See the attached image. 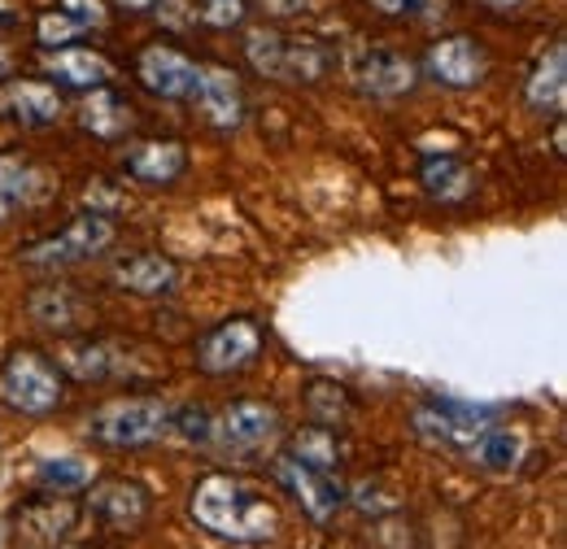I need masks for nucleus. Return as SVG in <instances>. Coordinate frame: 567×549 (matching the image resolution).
<instances>
[{
	"mask_svg": "<svg viewBox=\"0 0 567 549\" xmlns=\"http://www.w3.org/2000/svg\"><path fill=\"white\" fill-rule=\"evenodd\" d=\"M481 9H489V13H515V9H524V0H476Z\"/></svg>",
	"mask_w": 567,
	"mask_h": 549,
	"instance_id": "e433bc0d",
	"label": "nucleus"
},
{
	"mask_svg": "<svg viewBox=\"0 0 567 549\" xmlns=\"http://www.w3.org/2000/svg\"><path fill=\"white\" fill-rule=\"evenodd\" d=\"M424 74L441 87L467 92L489 74V58L472 35H445L424 53Z\"/></svg>",
	"mask_w": 567,
	"mask_h": 549,
	"instance_id": "f8f14e48",
	"label": "nucleus"
},
{
	"mask_svg": "<svg viewBox=\"0 0 567 549\" xmlns=\"http://www.w3.org/2000/svg\"><path fill=\"white\" fill-rule=\"evenodd\" d=\"M79 524V506L66 493H49V497H31L22 510H13V532L27 549H53L66 541Z\"/></svg>",
	"mask_w": 567,
	"mask_h": 549,
	"instance_id": "9b49d317",
	"label": "nucleus"
},
{
	"mask_svg": "<svg viewBox=\"0 0 567 549\" xmlns=\"http://www.w3.org/2000/svg\"><path fill=\"white\" fill-rule=\"evenodd\" d=\"M114 288L132 292V297H171L179 288V262L166 258V253H127L114 262Z\"/></svg>",
	"mask_w": 567,
	"mask_h": 549,
	"instance_id": "dca6fc26",
	"label": "nucleus"
},
{
	"mask_svg": "<svg viewBox=\"0 0 567 549\" xmlns=\"http://www.w3.org/2000/svg\"><path fill=\"white\" fill-rule=\"evenodd\" d=\"M193 9H197V22L227 31V27H240L245 22L249 0H193Z\"/></svg>",
	"mask_w": 567,
	"mask_h": 549,
	"instance_id": "c756f323",
	"label": "nucleus"
},
{
	"mask_svg": "<svg viewBox=\"0 0 567 549\" xmlns=\"http://www.w3.org/2000/svg\"><path fill=\"white\" fill-rule=\"evenodd\" d=\"M136 79H141L144 92L162 96V101H193L197 96V79H202V66L171 49V44H148L136 58Z\"/></svg>",
	"mask_w": 567,
	"mask_h": 549,
	"instance_id": "1a4fd4ad",
	"label": "nucleus"
},
{
	"mask_svg": "<svg viewBox=\"0 0 567 549\" xmlns=\"http://www.w3.org/2000/svg\"><path fill=\"white\" fill-rule=\"evenodd\" d=\"M262 344L267 336L254 319H227L197 341V366L206 375H236L262 358Z\"/></svg>",
	"mask_w": 567,
	"mask_h": 549,
	"instance_id": "423d86ee",
	"label": "nucleus"
},
{
	"mask_svg": "<svg viewBox=\"0 0 567 549\" xmlns=\"http://www.w3.org/2000/svg\"><path fill=\"white\" fill-rule=\"evenodd\" d=\"M245 58H249V66L258 70L262 79L284 83V66H288V35H284V31H271V27L249 31V35H245Z\"/></svg>",
	"mask_w": 567,
	"mask_h": 549,
	"instance_id": "a878e982",
	"label": "nucleus"
},
{
	"mask_svg": "<svg viewBox=\"0 0 567 549\" xmlns=\"http://www.w3.org/2000/svg\"><path fill=\"white\" fill-rule=\"evenodd\" d=\"M0 393L4 402L13 406L18 414H31V418H44L62 406L66 397V380L62 371L31 344H18L4 353L0 362Z\"/></svg>",
	"mask_w": 567,
	"mask_h": 549,
	"instance_id": "7ed1b4c3",
	"label": "nucleus"
},
{
	"mask_svg": "<svg viewBox=\"0 0 567 549\" xmlns=\"http://www.w3.org/2000/svg\"><path fill=\"white\" fill-rule=\"evenodd\" d=\"M0 74H9V53L0 49Z\"/></svg>",
	"mask_w": 567,
	"mask_h": 549,
	"instance_id": "ea45409f",
	"label": "nucleus"
},
{
	"mask_svg": "<svg viewBox=\"0 0 567 549\" xmlns=\"http://www.w3.org/2000/svg\"><path fill=\"white\" fill-rule=\"evenodd\" d=\"M58 9L79 22V31H87V27H105V4H101V0H58Z\"/></svg>",
	"mask_w": 567,
	"mask_h": 549,
	"instance_id": "473e14b6",
	"label": "nucleus"
},
{
	"mask_svg": "<svg viewBox=\"0 0 567 549\" xmlns=\"http://www.w3.org/2000/svg\"><path fill=\"white\" fill-rule=\"evenodd\" d=\"M114 4H118L123 13H148V9L157 4V0H114Z\"/></svg>",
	"mask_w": 567,
	"mask_h": 549,
	"instance_id": "4c0bfd02",
	"label": "nucleus"
},
{
	"mask_svg": "<svg viewBox=\"0 0 567 549\" xmlns=\"http://www.w3.org/2000/svg\"><path fill=\"white\" fill-rule=\"evenodd\" d=\"M564 123H559V127H555V157H564Z\"/></svg>",
	"mask_w": 567,
	"mask_h": 549,
	"instance_id": "58836bf2",
	"label": "nucleus"
},
{
	"mask_svg": "<svg viewBox=\"0 0 567 549\" xmlns=\"http://www.w3.org/2000/svg\"><path fill=\"white\" fill-rule=\"evenodd\" d=\"M202 114L210 118V127L218 132H236L245 123V92H240V79L236 70L227 66H202V79H197V96Z\"/></svg>",
	"mask_w": 567,
	"mask_h": 549,
	"instance_id": "f3484780",
	"label": "nucleus"
},
{
	"mask_svg": "<svg viewBox=\"0 0 567 549\" xmlns=\"http://www.w3.org/2000/svg\"><path fill=\"white\" fill-rule=\"evenodd\" d=\"M276 476H280L284 488L301 501V510H306L315 524H328V519L341 510V501H346V488H341V480H337L332 472L306 467V463H297V458H280Z\"/></svg>",
	"mask_w": 567,
	"mask_h": 549,
	"instance_id": "4468645a",
	"label": "nucleus"
},
{
	"mask_svg": "<svg viewBox=\"0 0 567 549\" xmlns=\"http://www.w3.org/2000/svg\"><path fill=\"white\" fill-rule=\"evenodd\" d=\"M83 510H87L101 528H110V532H136L144 519H148V510H153V497H148V488H144L141 480L110 476V480L92 484Z\"/></svg>",
	"mask_w": 567,
	"mask_h": 549,
	"instance_id": "6e6552de",
	"label": "nucleus"
},
{
	"mask_svg": "<svg viewBox=\"0 0 567 549\" xmlns=\"http://www.w3.org/2000/svg\"><path fill=\"white\" fill-rule=\"evenodd\" d=\"M375 13H384V18H406V13H420L424 9V0H367Z\"/></svg>",
	"mask_w": 567,
	"mask_h": 549,
	"instance_id": "f704fd0d",
	"label": "nucleus"
},
{
	"mask_svg": "<svg viewBox=\"0 0 567 549\" xmlns=\"http://www.w3.org/2000/svg\"><path fill=\"white\" fill-rule=\"evenodd\" d=\"M74 35H79V22L66 18L62 9H49V13H40V22H35V40H40L44 49H66V44H74Z\"/></svg>",
	"mask_w": 567,
	"mask_h": 549,
	"instance_id": "7c9ffc66",
	"label": "nucleus"
},
{
	"mask_svg": "<svg viewBox=\"0 0 567 549\" xmlns=\"http://www.w3.org/2000/svg\"><path fill=\"white\" fill-rule=\"evenodd\" d=\"M35 484H40L44 493H74V488L92 484V467H87L83 458H71V454L44 458V463L35 467Z\"/></svg>",
	"mask_w": 567,
	"mask_h": 549,
	"instance_id": "c85d7f7f",
	"label": "nucleus"
},
{
	"mask_svg": "<svg viewBox=\"0 0 567 549\" xmlns=\"http://www.w3.org/2000/svg\"><path fill=\"white\" fill-rule=\"evenodd\" d=\"M153 9H157V13H162L171 27H175V31L197 22V9H193V0H162V4H153Z\"/></svg>",
	"mask_w": 567,
	"mask_h": 549,
	"instance_id": "72a5a7b5",
	"label": "nucleus"
},
{
	"mask_svg": "<svg viewBox=\"0 0 567 549\" xmlns=\"http://www.w3.org/2000/svg\"><path fill=\"white\" fill-rule=\"evenodd\" d=\"M171 427L184 441H210V414L202 411V406H184L179 414H171Z\"/></svg>",
	"mask_w": 567,
	"mask_h": 549,
	"instance_id": "2f4dec72",
	"label": "nucleus"
},
{
	"mask_svg": "<svg viewBox=\"0 0 567 549\" xmlns=\"http://www.w3.org/2000/svg\"><path fill=\"white\" fill-rule=\"evenodd\" d=\"M44 188V175L22 153H0V222H9L22 206H31Z\"/></svg>",
	"mask_w": 567,
	"mask_h": 549,
	"instance_id": "5701e85b",
	"label": "nucleus"
},
{
	"mask_svg": "<svg viewBox=\"0 0 567 549\" xmlns=\"http://www.w3.org/2000/svg\"><path fill=\"white\" fill-rule=\"evenodd\" d=\"M188 170V148L179 139H136L123 153V175L144 188H166Z\"/></svg>",
	"mask_w": 567,
	"mask_h": 549,
	"instance_id": "2eb2a0df",
	"label": "nucleus"
},
{
	"mask_svg": "<svg viewBox=\"0 0 567 549\" xmlns=\"http://www.w3.org/2000/svg\"><path fill=\"white\" fill-rule=\"evenodd\" d=\"M415 432L427 436L432 445H445V449H472L489 432V411L454 402V397H432L415 414Z\"/></svg>",
	"mask_w": 567,
	"mask_h": 549,
	"instance_id": "0eeeda50",
	"label": "nucleus"
},
{
	"mask_svg": "<svg viewBox=\"0 0 567 549\" xmlns=\"http://www.w3.org/2000/svg\"><path fill=\"white\" fill-rule=\"evenodd\" d=\"M188 515L197 519V528H206L210 537L231 541V546H262L280 532V510L254 484L223 476V472L193 484Z\"/></svg>",
	"mask_w": 567,
	"mask_h": 549,
	"instance_id": "f257e3e1",
	"label": "nucleus"
},
{
	"mask_svg": "<svg viewBox=\"0 0 567 549\" xmlns=\"http://www.w3.org/2000/svg\"><path fill=\"white\" fill-rule=\"evenodd\" d=\"M49 79L53 87H71V92H96V87H110L114 83V66L92 53V49H79V44H66V49H49Z\"/></svg>",
	"mask_w": 567,
	"mask_h": 549,
	"instance_id": "aec40b11",
	"label": "nucleus"
},
{
	"mask_svg": "<svg viewBox=\"0 0 567 549\" xmlns=\"http://www.w3.org/2000/svg\"><path fill=\"white\" fill-rule=\"evenodd\" d=\"M288 458H297V463H306V467H319V472H332V467L341 463L337 432H332V427H319V423L301 427V432L292 436V454H288Z\"/></svg>",
	"mask_w": 567,
	"mask_h": 549,
	"instance_id": "bb28decb",
	"label": "nucleus"
},
{
	"mask_svg": "<svg viewBox=\"0 0 567 549\" xmlns=\"http://www.w3.org/2000/svg\"><path fill=\"white\" fill-rule=\"evenodd\" d=\"M31 319L35 323H44V328H53V332H74V328H83L87 319H92V305L66 288V283H44V288H35L31 292Z\"/></svg>",
	"mask_w": 567,
	"mask_h": 549,
	"instance_id": "4be33fe9",
	"label": "nucleus"
},
{
	"mask_svg": "<svg viewBox=\"0 0 567 549\" xmlns=\"http://www.w3.org/2000/svg\"><path fill=\"white\" fill-rule=\"evenodd\" d=\"M267 9L271 13H301V9H310V0H267Z\"/></svg>",
	"mask_w": 567,
	"mask_h": 549,
	"instance_id": "c9c22d12",
	"label": "nucleus"
},
{
	"mask_svg": "<svg viewBox=\"0 0 567 549\" xmlns=\"http://www.w3.org/2000/svg\"><path fill=\"white\" fill-rule=\"evenodd\" d=\"M354 83H358V92L371 96V101H398V96L415 92L420 66H415L406 53H371V58L358 62Z\"/></svg>",
	"mask_w": 567,
	"mask_h": 549,
	"instance_id": "a211bd4d",
	"label": "nucleus"
},
{
	"mask_svg": "<svg viewBox=\"0 0 567 549\" xmlns=\"http://www.w3.org/2000/svg\"><path fill=\"white\" fill-rule=\"evenodd\" d=\"M136 353H127V344L118 341H71L62 349V366L79 384H105V380H144L148 371L132 366Z\"/></svg>",
	"mask_w": 567,
	"mask_h": 549,
	"instance_id": "9d476101",
	"label": "nucleus"
},
{
	"mask_svg": "<svg viewBox=\"0 0 567 549\" xmlns=\"http://www.w3.org/2000/svg\"><path fill=\"white\" fill-rule=\"evenodd\" d=\"M564 101H567V44L555 40L537 66L524 83V105L533 114H550V118H564Z\"/></svg>",
	"mask_w": 567,
	"mask_h": 549,
	"instance_id": "6ab92c4d",
	"label": "nucleus"
},
{
	"mask_svg": "<svg viewBox=\"0 0 567 549\" xmlns=\"http://www.w3.org/2000/svg\"><path fill=\"white\" fill-rule=\"evenodd\" d=\"M519 454H524V436L511 432V427H489V432L472 445V458H476L481 467H489V472H511V467L519 463Z\"/></svg>",
	"mask_w": 567,
	"mask_h": 549,
	"instance_id": "cd10ccee",
	"label": "nucleus"
},
{
	"mask_svg": "<svg viewBox=\"0 0 567 549\" xmlns=\"http://www.w3.org/2000/svg\"><path fill=\"white\" fill-rule=\"evenodd\" d=\"M284 414L267 402H231L227 411L210 418V441L231 458H254L271 445H280Z\"/></svg>",
	"mask_w": 567,
	"mask_h": 549,
	"instance_id": "39448f33",
	"label": "nucleus"
},
{
	"mask_svg": "<svg viewBox=\"0 0 567 549\" xmlns=\"http://www.w3.org/2000/svg\"><path fill=\"white\" fill-rule=\"evenodd\" d=\"M0 118L13 127H49L62 118V96L44 79H4L0 83Z\"/></svg>",
	"mask_w": 567,
	"mask_h": 549,
	"instance_id": "ddd939ff",
	"label": "nucleus"
},
{
	"mask_svg": "<svg viewBox=\"0 0 567 549\" xmlns=\"http://www.w3.org/2000/svg\"><path fill=\"white\" fill-rule=\"evenodd\" d=\"M171 432V406L162 397H114L87 414V436L110 449H144Z\"/></svg>",
	"mask_w": 567,
	"mask_h": 549,
	"instance_id": "f03ea898",
	"label": "nucleus"
},
{
	"mask_svg": "<svg viewBox=\"0 0 567 549\" xmlns=\"http://www.w3.org/2000/svg\"><path fill=\"white\" fill-rule=\"evenodd\" d=\"M79 127L96 139H123L136 127V105L114 87H96L79 110Z\"/></svg>",
	"mask_w": 567,
	"mask_h": 549,
	"instance_id": "412c9836",
	"label": "nucleus"
},
{
	"mask_svg": "<svg viewBox=\"0 0 567 549\" xmlns=\"http://www.w3.org/2000/svg\"><path fill=\"white\" fill-rule=\"evenodd\" d=\"M420 184L427 188V197H436L441 206H458V201L472 197L476 175H472V166H463L458 157L441 153V157H427L424 166H420Z\"/></svg>",
	"mask_w": 567,
	"mask_h": 549,
	"instance_id": "b1692460",
	"label": "nucleus"
},
{
	"mask_svg": "<svg viewBox=\"0 0 567 549\" xmlns=\"http://www.w3.org/2000/svg\"><path fill=\"white\" fill-rule=\"evenodd\" d=\"M114 236H118L114 218H105L101 209H87V214L71 218L62 231H53V236H44V240L27 245V249H22V262H27V267H35V271H66V267H83V262L101 258V253L114 245Z\"/></svg>",
	"mask_w": 567,
	"mask_h": 549,
	"instance_id": "20e7f679",
	"label": "nucleus"
},
{
	"mask_svg": "<svg viewBox=\"0 0 567 549\" xmlns=\"http://www.w3.org/2000/svg\"><path fill=\"white\" fill-rule=\"evenodd\" d=\"M306 411L310 418L319 423V427H341L350 414H354V397H350V389L346 384H337V380H315L310 389H306Z\"/></svg>",
	"mask_w": 567,
	"mask_h": 549,
	"instance_id": "393cba45",
	"label": "nucleus"
}]
</instances>
